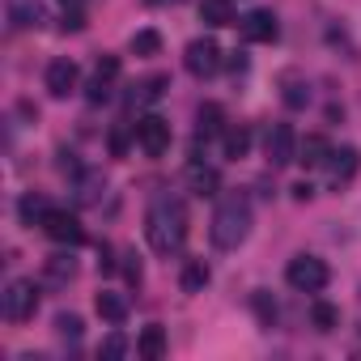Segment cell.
Here are the masks:
<instances>
[{"mask_svg":"<svg viewBox=\"0 0 361 361\" xmlns=\"http://www.w3.org/2000/svg\"><path fill=\"white\" fill-rule=\"evenodd\" d=\"M188 188H192L196 196H217L221 174H217L213 166H204V161H188Z\"/></svg>","mask_w":361,"mask_h":361,"instance_id":"cell-13","label":"cell"},{"mask_svg":"<svg viewBox=\"0 0 361 361\" xmlns=\"http://www.w3.org/2000/svg\"><path fill=\"white\" fill-rule=\"evenodd\" d=\"M293 196H298V200H310V196H314V188H310V183H298V188H293Z\"/></svg>","mask_w":361,"mask_h":361,"instance_id":"cell-35","label":"cell"},{"mask_svg":"<svg viewBox=\"0 0 361 361\" xmlns=\"http://www.w3.org/2000/svg\"><path fill=\"white\" fill-rule=\"evenodd\" d=\"M94 73H98V77H106V81H115V77H119V56H102Z\"/></svg>","mask_w":361,"mask_h":361,"instance_id":"cell-32","label":"cell"},{"mask_svg":"<svg viewBox=\"0 0 361 361\" xmlns=\"http://www.w3.org/2000/svg\"><path fill=\"white\" fill-rule=\"evenodd\" d=\"M128 47H132V56H157L161 51V35L157 30H136Z\"/></svg>","mask_w":361,"mask_h":361,"instance_id":"cell-24","label":"cell"},{"mask_svg":"<svg viewBox=\"0 0 361 361\" xmlns=\"http://www.w3.org/2000/svg\"><path fill=\"white\" fill-rule=\"evenodd\" d=\"M166 85H170V77H149V81L136 85V98H140V102H157V98L166 94Z\"/></svg>","mask_w":361,"mask_h":361,"instance_id":"cell-25","label":"cell"},{"mask_svg":"<svg viewBox=\"0 0 361 361\" xmlns=\"http://www.w3.org/2000/svg\"><path fill=\"white\" fill-rule=\"evenodd\" d=\"M200 22L221 30V26H234V0H200Z\"/></svg>","mask_w":361,"mask_h":361,"instance_id":"cell-14","label":"cell"},{"mask_svg":"<svg viewBox=\"0 0 361 361\" xmlns=\"http://www.w3.org/2000/svg\"><path fill=\"white\" fill-rule=\"evenodd\" d=\"M9 22L22 26V30H39V26L47 22L43 0H13V5H9Z\"/></svg>","mask_w":361,"mask_h":361,"instance_id":"cell-12","label":"cell"},{"mask_svg":"<svg viewBox=\"0 0 361 361\" xmlns=\"http://www.w3.org/2000/svg\"><path fill=\"white\" fill-rule=\"evenodd\" d=\"M123 276H128L132 285H140V276H145V272H140V264H136V255H128V264H123Z\"/></svg>","mask_w":361,"mask_h":361,"instance_id":"cell-33","label":"cell"},{"mask_svg":"<svg viewBox=\"0 0 361 361\" xmlns=\"http://www.w3.org/2000/svg\"><path fill=\"white\" fill-rule=\"evenodd\" d=\"M18 213H22V221H26V226H43V217H47L51 209H47V200H43V196L26 192V196H22V204H18Z\"/></svg>","mask_w":361,"mask_h":361,"instance_id":"cell-21","label":"cell"},{"mask_svg":"<svg viewBox=\"0 0 361 361\" xmlns=\"http://www.w3.org/2000/svg\"><path fill=\"white\" fill-rule=\"evenodd\" d=\"M145 238L157 255H174L188 243V209L174 196H157L145 213Z\"/></svg>","mask_w":361,"mask_h":361,"instance_id":"cell-1","label":"cell"},{"mask_svg":"<svg viewBox=\"0 0 361 361\" xmlns=\"http://www.w3.org/2000/svg\"><path fill=\"white\" fill-rule=\"evenodd\" d=\"M123 149H128V136H123V132H115V136H111V153H115V157H119V153H123Z\"/></svg>","mask_w":361,"mask_h":361,"instance_id":"cell-34","label":"cell"},{"mask_svg":"<svg viewBox=\"0 0 361 361\" xmlns=\"http://www.w3.org/2000/svg\"><path fill=\"white\" fill-rule=\"evenodd\" d=\"M221 149H226V157H230V161L247 157V153H251V128H247V123H234V128H226V136H221Z\"/></svg>","mask_w":361,"mask_h":361,"instance_id":"cell-17","label":"cell"},{"mask_svg":"<svg viewBox=\"0 0 361 361\" xmlns=\"http://www.w3.org/2000/svg\"><path fill=\"white\" fill-rule=\"evenodd\" d=\"M43 234H47L51 243H60V247H81V243H85V226H81L68 209H51V213L43 217Z\"/></svg>","mask_w":361,"mask_h":361,"instance_id":"cell-5","label":"cell"},{"mask_svg":"<svg viewBox=\"0 0 361 361\" xmlns=\"http://www.w3.org/2000/svg\"><path fill=\"white\" fill-rule=\"evenodd\" d=\"M60 30H64V35H68V30H73V35H77V30H85V13H81V9H64Z\"/></svg>","mask_w":361,"mask_h":361,"instance_id":"cell-31","label":"cell"},{"mask_svg":"<svg viewBox=\"0 0 361 361\" xmlns=\"http://www.w3.org/2000/svg\"><path fill=\"white\" fill-rule=\"evenodd\" d=\"M276 35H281V26H276L272 9H255V13L243 18V39L247 43H276Z\"/></svg>","mask_w":361,"mask_h":361,"instance_id":"cell-10","label":"cell"},{"mask_svg":"<svg viewBox=\"0 0 361 361\" xmlns=\"http://www.w3.org/2000/svg\"><path fill=\"white\" fill-rule=\"evenodd\" d=\"M111 85H115V81H106V77H98V73H94V77H90V85H85V98L98 106V102H106V98H111Z\"/></svg>","mask_w":361,"mask_h":361,"instance_id":"cell-28","label":"cell"},{"mask_svg":"<svg viewBox=\"0 0 361 361\" xmlns=\"http://www.w3.org/2000/svg\"><path fill=\"white\" fill-rule=\"evenodd\" d=\"M183 64H188L192 77H213V73L221 68V47H217L213 39H196V43H188Z\"/></svg>","mask_w":361,"mask_h":361,"instance_id":"cell-8","label":"cell"},{"mask_svg":"<svg viewBox=\"0 0 361 361\" xmlns=\"http://www.w3.org/2000/svg\"><path fill=\"white\" fill-rule=\"evenodd\" d=\"M310 323H314L319 331H336V327H340V310H336L331 302H314V306H310Z\"/></svg>","mask_w":361,"mask_h":361,"instance_id":"cell-23","label":"cell"},{"mask_svg":"<svg viewBox=\"0 0 361 361\" xmlns=\"http://www.w3.org/2000/svg\"><path fill=\"white\" fill-rule=\"evenodd\" d=\"M0 310H5L9 323L35 319V310H39V285H35V281H9L5 298H0Z\"/></svg>","mask_w":361,"mask_h":361,"instance_id":"cell-4","label":"cell"},{"mask_svg":"<svg viewBox=\"0 0 361 361\" xmlns=\"http://www.w3.org/2000/svg\"><path fill=\"white\" fill-rule=\"evenodd\" d=\"M56 331L64 336V340H81V331H85V323H81V314H56Z\"/></svg>","mask_w":361,"mask_h":361,"instance_id":"cell-26","label":"cell"},{"mask_svg":"<svg viewBox=\"0 0 361 361\" xmlns=\"http://www.w3.org/2000/svg\"><path fill=\"white\" fill-rule=\"evenodd\" d=\"M251 306H255V314H259V323H264V327H272V323H276V302H272L268 293H255V298H251Z\"/></svg>","mask_w":361,"mask_h":361,"instance_id":"cell-29","label":"cell"},{"mask_svg":"<svg viewBox=\"0 0 361 361\" xmlns=\"http://www.w3.org/2000/svg\"><path fill=\"white\" fill-rule=\"evenodd\" d=\"M285 281H289L298 293H319V289L331 281V272H327V264H323L319 255H293L289 268H285Z\"/></svg>","mask_w":361,"mask_h":361,"instance_id":"cell-3","label":"cell"},{"mask_svg":"<svg viewBox=\"0 0 361 361\" xmlns=\"http://www.w3.org/2000/svg\"><path fill=\"white\" fill-rule=\"evenodd\" d=\"M306 98H310V94H306V85H302L298 77H289V81H285V102L298 111V106H306Z\"/></svg>","mask_w":361,"mask_h":361,"instance_id":"cell-30","label":"cell"},{"mask_svg":"<svg viewBox=\"0 0 361 361\" xmlns=\"http://www.w3.org/2000/svg\"><path fill=\"white\" fill-rule=\"evenodd\" d=\"M136 353H140L145 361H161V357H166V327L149 323V327L140 331V340H136Z\"/></svg>","mask_w":361,"mask_h":361,"instance_id":"cell-16","label":"cell"},{"mask_svg":"<svg viewBox=\"0 0 361 361\" xmlns=\"http://www.w3.org/2000/svg\"><path fill=\"white\" fill-rule=\"evenodd\" d=\"M77 77H81V73H77V64H73L68 56L51 60V64H47V94H51V98H68V94L77 90Z\"/></svg>","mask_w":361,"mask_h":361,"instance_id":"cell-11","label":"cell"},{"mask_svg":"<svg viewBox=\"0 0 361 361\" xmlns=\"http://www.w3.org/2000/svg\"><path fill=\"white\" fill-rule=\"evenodd\" d=\"M221 132V106L217 102H204L200 111H196V140H209V136H217Z\"/></svg>","mask_w":361,"mask_h":361,"instance_id":"cell-20","label":"cell"},{"mask_svg":"<svg viewBox=\"0 0 361 361\" xmlns=\"http://www.w3.org/2000/svg\"><path fill=\"white\" fill-rule=\"evenodd\" d=\"M178 285H183V293H204V285H209V264H204V259H188Z\"/></svg>","mask_w":361,"mask_h":361,"instance_id":"cell-19","label":"cell"},{"mask_svg":"<svg viewBox=\"0 0 361 361\" xmlns=\"http://www.w3.org/2000/svg\"><path fill=\"white\" fill-rule=\"evenodd\" d=\"M327 157H331V145H327V136H306V140L298 145V161H302L306 170H314V166H327Z\"/></svg>","mask_w":361,"mask_h":361,"instance_id":"cell-15","label":"cell"},{"mask_svg":"<svg viewBox=\"0 0 361 361\" xmlns=\"http://www.w3.org/2000/svg\"><path fill=\"white\" fill-rule=\"evenodd\" d=\"M264 153H268V166H289L298 161V136L289 123H272L268 136H264Z\"/></svg>","mask_w":361,"mask_h":361,"instance_id":"cell-7","label":"cell"},{"mask_svg":"<svg viewBox=\"0 0 361 361\" xmlns=\"http://www.w3.org/2000/svg\"><path fill=\"white\" fill-rule=\"evenodd\" d=\"M145 5H183V0H145Z\"/></svg>","mask_w":361,"mask_h":361,"instance_id":"cell-36","label":"cell"},{"mask_svg":"<svg viewBox=\"0 0 361 361\" xmlns=\"http://www.w3.org/2000/svg\"><path fill=\"white\" fill-rule=\"evenodd\" d=\"M132 132H136V145H140L149 157H161V153L170 149V123H166L161 115H145V119H136Z\"/></svg>","mask_w":361,"mask_h":361,"instance_id":"cell-6","label":"cell"},{"mask_svg":"<svg viewBox=\"0 0 361 361\" xmlns=\"http://www.w3.org/2000/svg\"><path fill=\"white\" fill-rule=\"evenodd\" d=\"M94 310H98V314H102L106 323H115V327H119V323L128 319V298H119V293L102 289V293L94 298Z\"/></svg>","mask_w":361,"mask_h":361,"instance_id":"cell-18","label":"cell"},{"mask_svg":"<svg viewBox=\"0 0 361 361\" xmlns=\"http://www.w3.org/2000/svg\"><path fill=\"white\" fill-rule=\"evenodd\" d=\"M247 234H251V204H247V196H226L217 204V213H213V226H209L213 247L234 251V247L247 243Z\"/></svg>","mask_w":361,"mask_h":361,"instance_id":"cell-2","label":"cell"},{"mask_svg":"<svg viewBox=\"0 0 361 361\" xmlns=\"http://www.w3.org/2000/svg\"><path fill=\"white\" fill-rule=\"evenodd\" d=\"M357 170H361V153H357L353 145L331 149V157H327V178H331V188L353 183V174H357Z\"/></svg>","mask_w":361,"mask_h":361,"instance_id":"cell-9","label":"cell"},{"mask_svg":"<svg viewBox=\"0 0 361 361\" xmlns=\"http://www.w3.org/2000/svg\"><path fill=\"white\" fill-rule=\"evenodd\" d=\"M85 5V0H64V9H81Z\"/></svg>","mask_w":361,"mask_h":361,"instance_id":"cell-37","label":"cell"},{"mask_svg":"<svg viewBox=\"0 0 361 361\" xmlns=\"http://www.w3.org/2000/svg\"><path fill=\"white\" fill-rule=\"evenodd\" d=\"M123 353H128V340H123V331H111V336L102 340V348H98V357H102V361H119Z\"/></svg>","mask_w":361,"mask_h":361,"instance_id":"cell-27","label":"cell"},{"mask_svg":"<svg viewBox=\"0 0 361 361\" xmlns=\"http://www.w3.org/2000/svg\"><path fill=\"white\" fill-rule=\"evenodd\" d=\"M73 276H77V264H73L68 255H51V259H47V281H51V285H68Z\"/></svg>","mask_w":361,"mask_h":361,"instance_id":"cell-22","label":"cell"}]
</instances>
